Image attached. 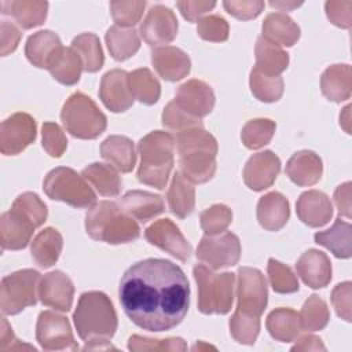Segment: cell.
Instances as JSON below:
<instances>
[{
  "label": "cell",
  "instance_id": "6da1fadb",
  "mask_svg": "<svg viewBox=\"0 0 352 352\" xmlns=\"http://www.w3.org/2000/svg\"><path fill=\"white\" fill-rule=\"evenodd\" d=\"M120 302L126 316L148 331H166L186 316L190 285L180 267L164 258L131 265L120 282Z\"/></svg>",
  "mask_w": 352,
  "mask_h": 352
},
{
  "label": "cell",
  "instance_id": "7a4b0ae2",
  "mask_svg": "<svg viewBox=\"0 0 352 352\" xmlns=\"http://www.w3.org/2000/svg\"><path fill=\"white\" fill-rule=\"evenodd\" d=\"M238 304L230 319V331L235 341L254 344L260 330V316L267 307L268 290L264 275L257 268L241 267L236 286Z\"/></svg>",
  "mask_w": 352,
  "mask_h": 352
},
{
  "label": "cell",
  "instance_id": "3957f363",
  "mask_svg": "<svg viewBox=\"0 0 352 352\" xmlns=\"http://www.w3.org/2000/svg\"><path fill=\"white\" fill-rule=\"evenodd\" d=\"M73 319L80 338L85 341V349L113 348L109 345V340L117 330V314L104 293H82Z\"/></svg>",
  "mask_w": 352,
  "mask_h": 352
},
{
  "label": "cell",
  "instance_id": "277c9868",
  "mask_svg": "<svg viewBox=\"0 0 352 352\" xmlns=\"http://www.w3.org/2000/svg\"><path fill=\"white\" fill-rule=\"evenodd\" d=\"M47 206L34 192L18 195L10 210L0 219V242L4 250H19L28 246L33 231L47 219Z\"/></svg>",
  "mask_w": 352,
  "mask_h": 352
},
{
  "label": "cell",
  "instance_id": "5b68a950",
  "mask_svg": "<svg viewBox=\"0 0 352 352\" xmlns=\"http://www.w3.org/2000/svg\"><path fill=\"white\" fill-rule=\"evenodd\" d=\"M180 173L191 183H206L216 172L217 142L204 128H191L177 133Z\"/></svg>",
  "mask_w": 352,
  "mask_h": 352
},
{
  "label": "cell",
  "instance_id": "8992f818",
  "mask_svg": "<svg viewBox=\"0 0 352 352\" xmlns=\"http://www.w3.org/2000/svg\"><path fill=\"white\" fill-rule=\"evenodd\" d=\"M85 230L92 239L110 245L128 243L140 235L133 217L110 201H100L91 206L85 216Z\"/></svg>",
  "mask_w": 352,
  "mask_h": 352
},
{
  "label": "cell",
  "instance_id": "52a82bcc",
  "mask_svg": "<svg viewBox=\"0 0 352 352\" xmlns=\"http://www.w3.org/2000/svg\"><path fill=\"white\" fill-rule=\"evenodd\" d=\"M140 165L138 179L140 183L164 190L173 166L175 139L169 132L154 131L138 143Z\"/></svg>",
  "mask_w": 352,
  "mask_h": 352
},
{
  "label": "cell",
  "instance_id": "ba28073f",
  "mask_svg": "<svg viewBox=\"0 0 352 352\" xmlns=\"http://www.w3.org/2000/svg\"><path fill=\"white\" fill-rule=\"evenodd\" d=\"M198 285V309L202 314L230 312L234 301L235 275L232 272L216 274L204 264H197L192 270Z\"/></svg>",
  "mask_w": 352,
  "mask_h": 352
},
{
  "label": "cell",
  "instance_id": "9c48e42d",
  "mask_svg": "<svg viewBox=\"0 0 352 352\" xmlns=\"http://www.w3.org/2000/svg\"><path fill=\"white\" fill-rule=\"evenodd\" d=\"M60 120L66 131L78 139H95L104 132L107 120L96 103L82 92H74L65 102Z\"/></svg>",
  "mask_w": 352,
  "mask_h": 352
},
{
  "label": "cell",
  "instance_id": "30bf717a",
  "mask_svg": "<svg viewBox=\"0 0 352 352\" xmlns=\"http://www.w3.org/2000/svg\"><path fill=\"white\" fill-rule=\"evenodd\" d=\"M43 186L51 199L62 201L73 208H89L96 201V194L88 182L72 168L58 166L50 170Z\"/></svg>",
  "mask_w": 352,
  "mask_h": 352
},
{
  "label": "cell",
  "instance_id": "8fae6325",
  "mask_svg": "<svg viewBox=\"0 0 352 352\" xmlns=\"http://www.w3.org/2000/svg\"><path fill=\"white\" fill-rule=\"evenodd\" d=\"M40 274L34 270H21L1 279L0 307L3 315H16L37 301Z\"/></svg>",
  "mask_w": 352,
  "mask_h": 352
},
{
  "label": "cell",
  "instance_id": "7c38bea8",
  "mask_svg": "<svg viewBox=\"0 0 352 352\" xmlns=\"http://www.w3.org/2000/svg\"><path fill=\"white\" fill-rule=\"evenodd\" d=\"M195 254L197 258L210 270L232 267L241 257V242L239 238L230 231L216 235H205L201 239Z\"/></svg>",
  "mask_w": 352,
  "mask_h": 352
},
{
  "label": "cell",
  "instance_id": "4fadbf2b",
  "mask_svg": "<svg viewBox=\"0 0 352 352\" xmlns=\"http://www.w3.org/2000/svg\"><path fill=\"white\" fill-rule=\"evenodd\" d=\"M36 338L40 346L45 351L78 349L67 318L52 311H43L38 315L36 324Z\"/></svg>",
  "mask_w": 352,
  "mask_h": 352
},
{
  "label": "cell",
  "instance_id": "5bb4252c",
  "mask_svg": "<svg viewBox=\"0 0 352 352\" xmlns=\"http://www.w3.org/2000/svg\"><path fill=\"white\" fill-rule=\"evenodd\" d=\"M36 139V121L28 113H15L1 122L0 151L16 155Z\"/></svg>",
  "mask_w": 352,
  "mask_h": 352
},
{
  "label": "cell",
  "instance_id": "9a60e30c",
  "mask_svg": "<svg viewBox=\"0 0 352 352\" xmlns=\"http://www.w3.org/2000/svg\"><path fill=\"white\" fill-rule=\"evenodd\" d=\"M139 33L148 45H164L170 43L177 34V19L169 7L153 6L143 22Z\"/></svg>",
  "mask_w": 352,
  "mask_h": 352
},
{
  "label": "cell",
  "instance_id": "2e32d148",
  "mask_svg": "<svg viewBox=\"0 0 352 352\" xmlns=\"http://www.w3.org/2000/svg\"><path fill=\"white\" fill-rule=\"evenodd\" d=\"M146 239L172 254L180 261H187L192 253L191 245L187 242L179 227L169 219H161L153 223L144 232Z\"/></svg>",
  "mask_w": 352,
  "mask_h": 352
},
{
  "label": "cell",
  "instance_id": "e0dca14e",
  "mask_svg": "<svg viewBox=\"0 0 352 352\" xmlns=\"http://www.w3.org/2000/svg\"><path fill=\"white\" fill-rule=\"evenodd\" d=\"M73 296V282L62 271L48 272L40 279L38 298L44 305L62 312H67L72 308Z\"/></svg>",
  "mask_w": 352,
  "mask_h": 352
},
{
  "label": "cell",
  "instance_id": "ac0fdd59",
  "mask_svg": "<svg viewBox=\"0 0 352 352\" xmlns=\"http://www.w3.org/2000/svg\"><path fill=\"white\" fill-rule=\"evenodd\" d=\"M280 170L279 158L270 150L253 154L243 168V182L253 191H263L272 186Z\"/></svg>",
  "mask_w": 352,
  "mask_h": 352
},
{
  "label": "cell",
  "instance_id": "d6986e66",
  "mask_svg": "<svg viewBox=\"0 0 352 352\" xmlns=\"http://www.w3.org/2000/svg\"><path fill=\"white\" fill-rule=\"evenodd\" d=\"M99 96L103 104L113 113H122L128 110L133 104L128 73L121 69L107 72L102 77Z\"/></svg>",
  "mask_w": 352,
  "mask_h": 352
},
{
  "label": "cell",
  "instance_id": "ffe728a7",
  "mask_svg": "<svg viewBox=\"0 0 352 352\" xmlns=\"http://www.w3.org/2000/svg\"><path fill=\"white\" fill-rule=\"evenodd\" d=\"M175 103L195 118L209 114L214 106V94L206 82L188 80L177 89Z\"/></svg>",
  "mask_w": 352,
  "mask_h": 352
},
{
  "label": "cell",
  "instance_id": "44dd1931",
  "mask_svg": "<svg viewBox=\"0 0 352 352\" xmlns=\"http://www.w3.org/2000/svg\"><path fill=\"white\" fill-rule=\"evenodd\" d=\"M151 62L157 73L166 81H179L190 73L191 62L184 51L172 45L153 50Z\"/></svg>",
  "mask_w": 352,
  "mask_h": 352
},
{
  "label": "cell",
  "instance_id": "7402d4cb",
  "mask_svg": "<svg viewBox=\"0 0 352 352\" xmlns=\"http://www.w3.org/2000/svg\"><path fill=\"white\" fill-rule=\"evenodd\" d=\"M296 270L305 285L320 289L331 280V263L329 257L316 249H309L297 260Z\"/></svg>",
  "mask_w": 352,
  "mask_h": 352
},
{
  "label": "cell",
  "instance_id": "603a6c76",
  "mask_svg": "<svg viewBox=\"0 0 352 352\" xmlns=\"http://www.w3.org/2000/svg\"><path fill=\"white\" fill-rule=\"evenodd\" d=\"M298 219L309 227H322L333 216V205L329 197L318 190L302 192L296 204Z\"/></svg>",
  "mask_w": 352,
  "mask_h": 352
},
{
  "label": "cell",
  "instance_id": "cb8c5ba5",
  "mask_svg": "<svg viewBox=\"0 0 352 352\" xmlns=\"http://www.w3.org/2000/svg\"><path fill=\"white\" fill-rule=\"evenodd\" d=\"M322 172V160L311 150H301L294 153L286 164V175L294 184L300 187L318 183Z\"/></svg>",
  "mask_w": 352,
  "mask_h": 352
},
{
  "label": "cell",
  "instance_id": "d4e9b609",
  "mask_svg": "<svg viewBox=\"0 0 352 352\" xmlns=\"http://www.w3.org/2000/svg\"><path fill=\"white\" fill-rule=\"evenodd\" d=\"M60 50L62 43L56 33L51 30H40L28 38L25 55L33 66L48 69Z\"/></svg>",
  "mask_w": 352,
  "mask_h": 352
},
{
  "label": "cell",
  "instance_id": "484cf974",
  "mask_svg": "<svg viewBox=\"0 0 352 352\" xmlns=\"http://www.w3.org/2000/svg\"><path fill=\"white\" fill-rule=\"evenodd\" d=\"M118 205L125 213L140 223H147L153 217L161 214L165 209L164 201L160 195L142 190L128 191L120 199Z\"/></svg>",
  "mask_w": 352,
  "mask_h": 352
},
{
  "label": "cell",
  "instance_id": "4316f807",
  "mask_svg": "<svg viewBox=\"0 0 352 352\" xmlns=\"http://www.w3.org/2000/svg\"><path fill=\"white\" fill-rule=\"evenodd\" d=\"M289 214V201L280 192H268L257 204V220L267 231H279L287 223Z\"/></svg>",
  "mask_w": 352,
  "mask_h": 352
},
{
  "label": "cell",
  "instance_id": "83f0119b",
  "mask_svg": "<svg viewBox=\"0 0 352 352\" xmlns=\"http://www.w3.org/2000/svg\"><path fill=\"white\" fill-rule=\"evenodd\" d=\"M100 154L109 165L122 173L131 172L136 162L135 146L126 136L111 135L106 138L100 144Z\"/></svg>",
  "mask_w": 352,
  "mask_h": 352
},
{
  "label": "cell",
  "instance_id": "f1b7e54d",
  "mask_svg": "<svg viewBox=\"0 0 352 352\" xmlns=\"http://www.w3.org/2000/svg\"><path fill=\"white\" fill-rule=\"evenodd\" d=\"M278 47H292L300 38L298 25L283 12H272L263 22V36Z\"/></svg>",
  "mask_w": 352,
  "mask_h": 352
},
{
  "label": "cell",
  "instance_id": "f546056e",
  "mask_svg": "<svg viewBox=\"0 0 352 352\" xmlns=\"http://www.w3.org/2000/svg\"><path fill=\"white\" fill-rule=\"evenodd\" d=\"M1 14L11 15L22 29H32L41 25L47 18V1L12 0L0 3Z\"/></svg>",
  "mask_w": 352,
  "mask_h": 352
},
{
  "label": "cell",
  "instance_id": "4dcf8cb0",
  "mask_svg": "<svg viewBox=\"0 0 352 352\" xmlns=\"http://www.w3.org/2000/svg\"><path fill=\"white\" fill-rule=\"evenodd\" d=\"M322 94L331 102L340 103L349 99L352 89V73L349 65H333L320 77Z\"/></svg>",
  "mask_w": 352,
  "mask_h": 352
},
{
  "label": "cell",
  "instance_id": "1f68e13d",
  "mask_svg": "<svg viewBox=\"0 0 352 352\" xmlns=\"http://www.w3.org/2000/svg\"><path fill=\"white\" fill-rule=\"evenodd\" d=\"M62 246L63 239L60 232L52 227H47L33 239L30 246L32 257L38 267L48 268L58 261Z\"/></svg>",
  "mask_w": 352,
  "mask_h": 352
},
{
  "label": "cell",
  "instance_id": "d6a6232c",
  "mask_svg": "<svg viewBox=\"0 0 352 352\" xmlns=\"http://www.w3.org/2000/svg\"><path fill=\"white\" fill-rule=\"evenodd\" d=\"M265 324L272 338L280 342L296 341L302 330L298 314L290 308L274 309L267 316Z\"/></svg>",
  "mask_w": 352,
  "mask_h": 352
},
{
  "label": "cell",
  "instance_id": "836d02e7",
  "mask_svg": "<svg viewBox=\"0 0 352 352\" xmlns=\"http://www.w3.org/2000/svg\"><path fill=\"white\" fill-rule=\"evenodd\" d=\"M168 205L170 212L179 219L187 217L195 205V190L191 182H188L180 172L173 175L172 183L168 190Z\"/></svg>",
  "mask_w": 352,
  "mask_h": 352
},
{
  "label": "cell",
  "instance_id": "e575fe53",
  "mask_svg": "<svg viewBox=\"0 0 352 352\" xmlns=\"http://www.w3.org/2000/svg\"><path fill=\"white\" fill-rule=\"evenodd\" d=\"M256 69L268 76H279L289 65V55L280 47L258 37L256 41Z\"/></svg>",
  "mask_w": 352,
  "mask_h": 352
},
{
  "label": "cell",
  "instance_id": "d590c367",
  "mask_svg": "<svg viewBox=\"0 0 352 352\" xmlns=\"http://www.w3.org/2000/svg\"><path fill=\"white\" fill-rule=\"evenodd\" d=\"M315 242L329 249L338 258L351 257V224L337 219L334 224L324 231L315 234Z\"/></svg>",
  "mask_w": 352,
  "mask_h": 352
},
{
  "label": "cell",
  "instance_id": "8d00e7d4",
  "mask_svg": "<svg viewBox=\"0 0 352 352\" xmlns=\"http://www.w3.org/2000/svg\"><path fill=\"white\" fill-rule=\"evenodd\" d=\"M81 176L91 183L100 195L116 197L121 191V177L111 165L94 162L82 169Z\"/></svg>",
  "mask_w": 352,
  "mask_h": 352
},
{
  "label": "cell",
  "instance_id": "74e56055",
  "mask_svg": "<svg viewBox=\"0 0 352 352\" xmlns=\"http://www.w3.org/2000/svg\"><path fill=\"white\" fill-rule=\"evenodd\" d=\"M82 69L84 66L81 58L72 47H62V50L58 52V55L48 67L51 76L65 85H74L76 82H78Z\"/></svg>",
  "mask_w": 352,
  "mask_h": 352
},
{
  "label": "cell",
  "instance_id": "f35d334b",
  "mask_svg": "<svg viewBox=\"0 0 352 352\" xmlns=\"http://www.w3.org/2000/svg\"><path fill=\"white\" fill-rule=\"evenodd\" d=\"M106 44L116 60H125L138 52L140 38L136 30L116 25L106 32Z\"/></svg>",
  "mask_w": 352,
  "mask_h": 352
},
{
  "label": "cell",
  "instance_id": "ab89813d",
  "mask_svg": "<svg viewBox=\"0 0 352 352\" xmlns=\"http://www.w3.org/2000/svg\"><path fill=\"white\" fill-rule=\"evenodd\" d=\"M72 48L81 58L85 72L95 73L103 66L104 56L100 41L94 33H81L74 37L72 41Z\"/></svg>",
  "mask_w": 352,
  "mask_h": 352
},
{
  "label": "cell",
  "instance_id": "60d3db41",
  "mask_svg": "<svg viewBox=\"0 0 352 352\" xmlns=\"http://www.w3.org/2000/svg\"><path fill=\"white\" fill-rule=\"evenodd\" d=\"M128 81L133 99L144 104H154L160 99V82L148 69L142 67L133 70L128 74Z\"/></svg>",
  "mask_w": 352,
  "mask_h": 352
},
{
  "label": "cell",
  "instance_id": "b9f144b4",
  "mask_svg": "<svg viewBox=\"0 0 352 352\" xmlns=\"http://www.w3.org/2000/svg\"><path fill=\"white\" fill-rule=\"evenodd\" d=\"M250 89L258 100L272 103L279 100L283 94V80L280 76H268L253 67L250 72Z\"/></svg>",
  "mask_w": 352,
  "mask_h": 352
},
{
  "label": "cell",
  "instance_id": "7bdbcfd3",
  "mask_svg": "<svg viewBox=\"0 0 352 352\" xmlns=\"http://www.w3.org/2000/svg\"><path fill=\"white\" fill-rule=\"evenodd\" d=\"M298 316L302 330L318 331L327 324L330 319V312L326 302L322 298H319V296L312 294L304 302Z\"/></svg>",
  "mask_w": 352,
  "mask_h": 352
},
{
  "label": "cell",
  "instance_id": "ee69618b",
  "mask_svg": "<svg viewBox=\"0 0 352 352\" xmlns=\"http://www.w3.org/2000/svg\"><path fill=\"white\" fill-rule=\"evenodd\" d=\"M275 122L268 118L250 120L242 128V142L248 148L256 150L270 143L275 133Z\"/></svg>",
  "mask_w": 352,
  "mask_h": 352
},
{
  "label": "cell",
  "instance_id": "f6af8a7d",
  "mask_svg": "<svg viewBox=\"0 0 352 352\" xmlns=\"http://www.w3.org/2000/svg\"><path fill=\"white\" fill-rule=\"evenodd\" d=\"M201 227L206 235H216L224 232L232 220V212L223 204H216L199 214Z\"/></svg>",
  "mask_w": 352,
  "mask_h": 352
},
{
  "label": "cell",
  "instance_id": "bcb514c9",
  "mask_svg": "<svg viewBox=\"0 0 352 352\" xmlns=\"http://www.w3.org/2000/svg\"><path fill=\"white\" fill-rule=\"evenodd\" d=\"M268 278L276 293H293L298 290V280L292 270L275 258L268 260Z\"/></svg>",
  "mask_w": 352,
  "mask_h": 352
},
{
  "label": "cell",
  "instance_id": "7dc6e473",
  "mask_svg": "<svg viewBox=\"0 0 352 352\" xmlns=\"http://www.w3.org/2000/svg\"><path fill=\"white\" fill-rule=\"evenodd\" d=\"M162 125L168 129L176 131L177 133L191 128H202L201 118H195L180 109L175 100L169 102L162 113Z\"/></svg>",
  "mask_w": 352,
  "mask_h": 352
},
{
  "label": "cell",
  "instance_id": "c3c4849f",
  "mask_svg": "<svg viewBox=\"0 0 352 352\" xmlns=\"http://www.w3.org/2000/svg\"><path fill=\"white\" fill-rule=\"evenodd\" d=\"M146 1H111V16L117 26L129 28L139 22L143 15Z\"/></svg>",
  "mask_w": 352,
  "mask_h": 352
},
{
  "label": "cell",
  "instance_id": "681fc988",
  "mask_svg": "<svg viewBox=\"0 0 352 352\" xmlns=\"http://www.w3.org/2000/svg\"><path fill=\"white\" fill-rule=\"evenodd\" d=\"M128 348L131 351H184L187 345L179 337L153 340L142 336H132L128 340Z\"/></svg>",
  "mask_w": 352,
  "mask_h": 352
},
{
  "label": "cell",
  "instance_id": "f907efd6",
  "mask_svg": "<svg viewBox=\"0 0 352 352\" xmlns=\"http://www.w3.org/2000/svg\"><path fill=\"white\" fill-rule=\"evenodd\" d=\"M197 32L201 38L213 43H221L228 38V23L220 15H208L198 21Z\"/></svg>",
  "mask_w": 352,
  "mask_h": 352
},
{
  "label": "cell",
  "instance_id": "816d5d0a",
  "mask_svg": "<svg viewBox=\"0 0 352 352\" xmlns=\"http://www.w3.org/2000/svg\"><path fill=\"white\" fill-rule=\"evenodd\" d=\"M43 136V147L54 158L62 157L67 147V139L60 129V126L55 122H44L41 128Z\"/></svg>",
  "mask_w": 352,
  "mask_h": 352
},
{
  "label": "cell",
  "instance_id": "f5cc1de1",
  "mask_svg": "<svg viewBox=\"0 0 352 352\" xmlns=\"http://www.w3.org/2000/svg\"><path fill=\"white\" fill-rule=\"evenodd\" d=\"M226 11L238 18V19H252L256 18L257 15H260V12L264 8V1L260 0H242V1H224L223 3Z\"/></svg>",
  "mask_w": 352,
  "mask_h": 352
},
{
  "label": "cell",
  "instance_id": "db71d44e",
  "mask_svg": "<svg viewBox=\"0 0 352 352\" xmlns=\"http://www.w3.org/2000/svg\"><path fill=\"white\" fill-rule=\"evenodd\" d=\"M351 286H352L351 282H342V283H338L331 292L333 307L336 308L337 315L346 322H351V294H352Z\"/></svg>",
  "mask_w": 352,
  "mask_h": 352
},
{
  "label": "cell",
  "instance_id": "11a10c76",
  "mask_svg": "<svg viewBox=\"0 0 352 352\" xmlns=\"http://www.w3.org/2000/svg\"><path fill=\"white\" fill-rule=\"evenodd\" d=\"M326 14L331 23L348 29L352 23V1H327Z\"/></svg>",
  "mask_w": 352,
  "mask_h": 352
},
{
  "label": "cell",
  "instance_id": "9f6ffc18",
  "mask_svg": "<svg viewBox=\"0 0 352 352\" xmlns=\"http://www.w3.org/2000/svg\"><path fill=\"white\" fill-rule=\"evenodd\" d=\"M176 6H177L179 11L182 12V15L187 21L195 22L204 14H206L208 11L214 8L216 3L214 1H201V0H184V1H177Z\"/></svg>",
  "mask_w": 352,
  "mask_h": 352
},
{
  "label": "cell",
  "instance_id": "6f0895ef",
  "mask_svg": "<svg viewBox=\"0 0 352 352\" xmlns=\"http://www.w3.org/2000/svg\"><path fill=\"white\" fill-rule=\"evenodd\" d=\"M19 40H21V32L18 30V28L8 21H1V26H0V54H1V56H6L10 52L15 51Z\"/></svg>",
  "mask_w": 352,
  "mask_h": 352
},
{
  "label": "cell",
  "instance_id": "680465c9",
  "mask_svg": "<svg viewBox=\"0 0 352 352\" xmlns=\"http://www.w3.org/2000/svg\"><path fill=\"white\" fill-rule=\"evenodd\" d=\"M18 349H34V346L21 342L15 337L7 319L3 318L1 319V330H0V351H18Z\"/></svg>",
  "mask_w": 352,
  "mask_h": 352
},
{
  "label": "cell",
  "instance_id": "91938a15",
  "mask_svg": "<svg viewBox=\"0 0 352 352\" xmlns=\"http://www.w3.org/2000/svg\"><path fill=\"white\" fill-rule=\"evenodd\" d=\"M334 202L338 208L340 216L351 217V183L345 182L344 184L338 186L334 192Z\"/></svg>",
  "mask_w": 352,
  "mask_h": 352
},
{
  "label": "cell",
  "instance_id": "94428289",
  "mask_svg": "<svg viewBox=\"0 0 352 352\" xmlns=\"http://www.w3.org/2000/svg\"><path fill=\"white\" fill-rule=\"evenodd\" d=\"M293 351H324V345L319 337L304 336L292 348Z\"/></svg>",
  "mask_w": 352,
  "mask_h": 352
},
{
  "label": "cell",
  "instance_id": "6125c7cd",
  "mask_svg": "<svg viewBox=\"0 0 352 352\" xmlns=\"http://www.w3.org/2000/svg\"><path fill=\"white\" fill-rule=\"evenodd\" d=\"M302 3H296V1H271L270 3V6L271 7H274V8H279L280 11H290V10H293V8H296V7H298V6H301Z\"/></svg>",
  "mask_w": 352,
  "mask_h": 352
},
{
  "label": "cell",
  "instance_id": "be15d7a7",
  "mask_svg": "<svg viewBox=\"0 0 352 352\" xmlns=\"http://www.w3.org/2000/svg\"><path fill=\"white\" fill-rule=\"evenodd\" d=\"M349 110H351V106L348 104V106L344 109L342 114L340 116V124L342 125V128L345 129L346 133H351V128H349V120H351V117H349Z\"/></svg>",
  "mask_w": 352,
  "mask_h": 352
}]
</instances>
